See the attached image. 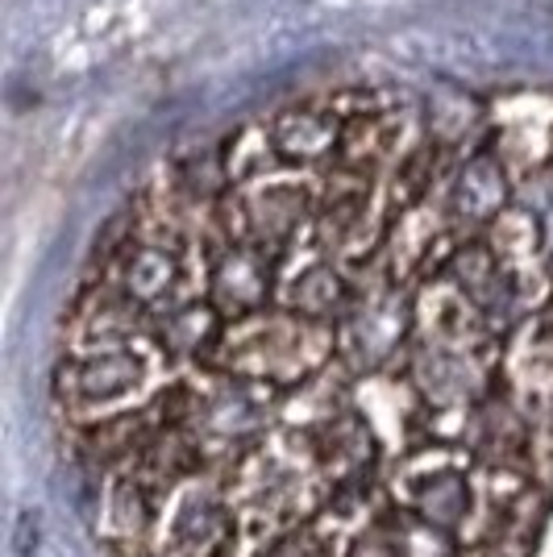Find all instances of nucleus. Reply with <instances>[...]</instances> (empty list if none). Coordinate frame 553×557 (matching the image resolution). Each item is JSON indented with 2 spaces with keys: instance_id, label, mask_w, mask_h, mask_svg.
I'll return each mask as SVG.
<instances>
[{
  "instance_id": "1",
  "label": "nucleus",
  "mask_w": 553,
  "mask_h": 557,
  "mask_svg": "<svg viewBox=\"0 0 553 557\" xmlns=\"http://www.w3.org/2000/svg\"><path fill=\"white\" fill-rule=\"evenodd\" d=\"M13 549H17V557H34V549H38V516H34V511H22Z\"/></svg>"
}]
</instances>
